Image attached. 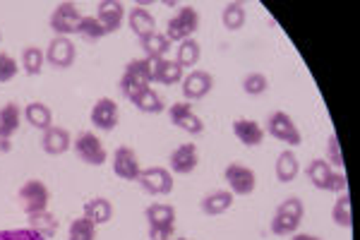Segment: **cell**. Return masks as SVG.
I'll return each mask as SVG.
<instances>
[{
  "instance_id": "cell-1",
  "label": "cell",
  "mask_w": 360,
  "mask_h": 240,
  "mask_svg": "<svg viewBox=\"0 0 360 240\" xmlns=\"http://www.w3.org/2000/svg\"><path fill=\"white\" fill-rule=\"evenodd\" d=\"M118 87H120V94H123L127 101H132L139 91L149 89V87H152V70H149L147 58H137V61L127 63Z\"/></svg>"
},
{
  "instance_id": "cell-2",
  "label": "cell",
  "mask_w": 360,
  "mask_h": 240,
  "mask_svg": "<svg viewBox=\"0 0 360 240\" xmlns=\"http://www.w3.org/2000/svg\"><path fill=\"white\" fill-rule=\"evenodd\" d=\"M197 29H200V13H197L193 5H183V8L168 20L166 39L171 41V44H180V41H185V39H193Z\"/></svg>"
},
{
  "instance_id": "cell-3",
  "label": "cell",
  "mask_w": 360,
  "mask_h": 240,
  "mask_svg": "<svg viewBox=\"0 0 360 240\" xmlns=\"http://www.w3.org/2000/svg\"><path fill=\"white\" fill-rule=\"evenodd\" d=\"M17 202H20L22 212L27 216H32V214H39L49 209L51 192L44 180H27V183L20 187V192H17Z\"/></svg>"
},
{
  "instance_id": "cell-4",
  "label": "cell",
  "mask_w": 360,
  "mask_h": 240,
  "mask_svg": "<svg viewBox=\"0 0 360 240\" xmlns=\"http://www.w3.org/2000/svg\"><path fill=\"white\" fill-rule=\"evenodd\" d=\"M266 132H269V137L288 144V147H298L303 142V134H300L295 120L283 110H274V113L266 115Z\"/></svg>"
},
{
  "instance_id": "cell-5",
  "label": "cell",
  "mask_w": 360,
  "mask_h": 240,
  "mask_svg": "<svg viewBox=\"0 0 360 240\" xmlns=\"http://www.w3.org/2000/svg\"><path fill=\"white\" fill-rule=\"evenodd\" d=\"M72 149H75V154H77V159L84 161L86 166L98 168V166H103L108 159V151H106V147H103V142L89 130L77 134V139L72 142Z\"/></svg>"
},
{
  "instance_id": "cell-6",
  "label": "cell",
  "mask_w": 360,
  "mask_h": 240,
  "mask_svg": "<svg viewBox=\"0 0 360 240\" xmlns=\"http://www.w3.org/2000/svg\"><path fill=\"white\" fill-rule=\"evenodd\" d=\"M224 180L233 197H248L257 187V175H255L252 168L243 166V163H229L224 168Z\"/></svg>"
},
{
  "instance_id": "cell-7",
  "label": "cell",
  "mask_w": 360,
  "mask_h": 240,
  "mask_svg": "<svg viewBox=\"0 0 360 240\" xmlns=\"http://www.w3.org/2000/svg\"><path fill=\"white\" fill-rule=\"evenodd\" d=\"M82 20V13L75 3H58L49 17V27L56 37H72L77 32V25Z\"/></svg>"
},
{
  "instance_id": "cell-8",
  "label": "cell",
  "mask_w": 360,
  "mask_h": 240,
  "mask_svg": "<svg viewBox=\"0 0 360 240\" xmlns=\"http://www.w3.org/2000/svg\"><path fill=\"white\" fill-rule=\"evenodd\" d=\"M139 187H142L147 195L152 197H164L173 192V173L164 166H152V168H142L137 178Z\"/></svg>"
},
{
  "instance_id": "cell-9",
  "label": "cell",
  "mask_w": 360,
  "mask_h": 240,
  "mask_svg": "<svg viewBox=\"0 0 360 240\" xmlns=\"http://www.w3.org/2000/svg\"><path fill=\"white\" fill-rule=\"evenodd\" d=\"M44 53H46V63L56 70H68L77 61V49H75L72 39L68 37H53L51 44L46 46Z\"/></svg>"
},
{
  "instance_id": "cell-10",
  "label": "cell",
  "mask_w": 360,
  "mask_h": 240,
  "mask_svg": "<svg viewBox=\"0 0 360 240\" xmlns=\"http://www.w3.org/2000/svg\"><path fill=\"white\" fill-rule=\"evenodd\" d=\"M168 118H171V122L178 127V130H183L188 134L205 132V120L195 113L188 101H176L173 106H168Z\"/></svg>"
},
{
  "instance_id": "cell-11",
  "label": "cell",
  "mask_w": 360,
  "mask_h": 240,
  "mask_svg": "<svg viewBox=\"0 0 360 240\" xmlns=\"http://www.w3.org/2000/svg\"><path fill=\"white\" fill-rule=\"evenodd\" d=\"M111 168L120 180H127V183H137L139 173H142L139 156L135 154V149H130V147H118L113 151Z\"/></svg>"
},
{
  "instance_id": "cell-12",
  "label": "cell",
  "mask_w": 360,
  "mask_h": 240,
  "mask_svg": "<svg viewBox=\"0 0 360 240\" xmlns=\"http://www.w3.org/2000/svg\"><path fill=\"white\" fill-rule=\"evenodd\" d=\"M89 120H91V125H94L96 130L111 132L113 127L118 125V120H120L118 103H115L113 99H108V96L96 99V103L89 110Z\"/></svg>"
},
{
  "instance_id": "cell-13",
  "label": "cell",
  "mask_w": 360,
  "mask_h": 240,
  "mask_svg": "<svg viewBox=\"0 0 360 240\" xmlns=\"http://www.w3.org/2000/svg\"><path fill=\"white\" fill-rule=\"evenodd\" d=\"M180 89H183V96L188 103L200 101V99H205L214 89V77L205 72V70H190V72H185L183 82H180Z\"/></svg>"
},
{
  "instance_id": "cell-14",
  "label": "cell",
  "mask_w": 360,
  "mask_h": 240,
  "mask_svg": "<svg viewBox=\"0 0 360 240\" xmlns=\"http://www.w3.org/2000/svg\"><path fill=\"white\" fill-rule=\"evenodd\" d=\"M149 70H152V84H180L185 77V70L178 65L176 61H168V58H147Z\"/></svg>"
},
{
  "instance_id": "cell-15",
  "label": "cell",
  "mask_w": 360,
  "mask_h": 240,
  "mask_svg": "<svg viewBox=\"0 0 360 240\" xmlns=\"http://www.w3.org/2000/svg\"><path fill=\"white\" fill-rule=\"evenodd\" d=\"M125 5L118 0H101L96 5V20L101 22V27L106 29V34H115L125 22Z\"/></svg>"
},
{
  "instance_id": "cell-16",
  "label": "cell",
  "mask_w": 360,
  "mask_h": 240,
  "mask_svg": "<svg viewBox=\"0 0 360 240\" xmlns=\"http://www.w3.org/2000/svg\"><path fill=\"white\" fill-rule=\"evenodd\" d=\"M171 171L178 175H188L193 173L200 163V151H197V144L188 142V144H180L178 149L171 151Z\"/></svg>"
},
{
  "instance_id": "cell-17",
  "label": "cell",
  "mask_w": 360,
  "mask_h": 240,
  "mask_svg": "<svg viewBox=\"0 0 360 240\" xmlns=\"http://www.w3.org/2000/svg\"><path fill=\"white\" fill-rule=\"evenodd\" d=\"M41 149L49 156H63L68 149H72V137L65 127L51 125L41 137Z\"/></svg>"
},
{
  "instance_id": "cell-18",
  "label": "cell",
  "mask_w": 360,
  "mask_h": 240,
  "mask_svg": "<svg viewBox=\"0 0 360 240\" xmlns=\"http://www.w3.org/2000/svg\"><path fill=\"white\" fill-rule=\"evenodd\" d=\"M233 134L245 147H259L264 142V127L252 118H236L233 120Z\"/></svg>"
},
{
  "instance_id": "cell-19",
  "label": "cell",
  "mask_w": 360,
  "mask_h": 240,
  "mask_svg": "<svg viewBox=\"0 0 360 240\" xmlns=\"http://www.w3.org/2000/svg\"><path fill=\"white\" fill-rule=\"evenodd\" d=\"M127 27H130V32L135 34L137 39H144L156 32V20L144 5H135V8L127 13Z\"/></svg>"
},
{
  "instance_id": "cell-20",
  "label": "cell",
  "mask_w": 360,
  "mask_h": 240,
  "mask_svg": "<svg viewBox=\"0 0 360 240\" xmlns=\"http://www.w3.org/2000/svg\"><path fill=\"white\" fill-rule=\"evenodd\" d=\"M144 219H147V228H176V209L164 202L149 204L144 209Z\"/></svg>"
},
{
  "instance_id": "cell-21",
  "label": "cell",
  "mask_w": 360,
  "mask_h": 240,
  "mask_svg": "<svg viewBox=\"0 0 360 240\" xmlns=\"http://www.w3.org/2000/svg\"><path fill=\"white\" fill-rule=\"evenodd\" d=\"M22 118H25L32 127H37V130H41V132H46L51 125H53V113H51V108L46 106V103H41V101L27 103L25 110H22Z\"/></svg>"
},
{
  "instance_id": "cell-22",
  "label": "cell",
  "mask_w": 360,
  "mask_h": 240,
  "mask_svg": "<svg viewBox=\"0 0 360 240\" xmlns=\"http://www.w3.org/2000/svg\"><path fill=\"white\" fill-rule=\"evenodd\" d=\"M84 219H89L94 226H103L113 219V204L106 197H91L84 202Z\"/></svg>"
},
{
  "instance_id": "cell-23",
  "label": "cell",
  "mask_w": 360,
  "mask_h": 240,
  "mask_svg": "<svg viewBox=\"0 0 360 240\" xmlns=\"http://www.w3.org/2000/svg\"><path fill=\"white\" fill-rule=\"evenodd\" d=\"M200 207L207 216H219V214L229 212V209L233 207V195H231L229 190H214V192H209V195L202 197Z\"/></svg>"
},
{
  "instance_id": "cell-24",
  "label": "cell",
  "mask_w": 360,
  "mask_h": 240,
  "mask_svg": "<svg viewBox=\"0 0 360 240\" xmlns=\"http://www.w3.org/2000/svg\"><path fill=\"white\" fill-rule=\"evenodd\" d=\"M20 122H22V108L15 101H8L0 108V137L13 139L15 132L20 130Z\"/></svg>"
},
{
  "instance_id": "cell-25",
  "label": "cell",
  "mask_w": 360,
  "mask_h": 240,
  "mask_svg": "<svg viewBox=\"0 0 360 240\" xmlns=\"http://www.w3.org/2000/svg\"><path fill=\"white\" fill-rule=\"evenodd\" d=\"M300 173V163L298 156L291 149H283L276 159V180L278 183H293Z\"/></svg>"
},
{
  "instance_id": "cell-26",
  "label": "cell",
  "mask_w": 360,
  "mask_h": 240,
  "mask_svg": "<svg viewBox=\"0 0 360 240\" xmlns=\"http://www.w3.org/2000/svg\"><path fill=\"white\" fill-rule=\"evenodd\" d=\"M139 49L144 51V58H166V53L171 51V41L166 39V34L154 32L139 39Z\"/></svg>"
},
{
  "instance_id": "cell-27",
  "label": "cell",
  "mask_w": 360,
  "mask_h": 240,
  "mask_svg": "<svg viewBox=\"0 0 360 240\" xmlns=\"http://www.w3.org/2000/svg\"><path fill=\"white\" fill-rule=\"evenodd\" d=\"M27 219H29V228H32V231H37L39 236L49 238V240L53 238L58 233V228H60V221H58L56 216L49 212V209H46V212L27 216Z\"/></svg>"
},
{
  "instance_id": "cell-28",
  "label": "cell",
  "mask_w": 360,
  "mask_h": 240,
  "mask_svg": "<svg viewBox=\"0 0 360 240\" xmlns=\"http://www.w3.org/2000/svg\"><path fill=\"white\" fill-rule=\"evenodd\" d=\"M132 103H135L137 110H142V113H149V115H156V113H164L166 110V103L164 99H161V94H156L152 87L144 91H139L135 99H132Z\"/></svg>"
},
{
  "instance_id": "cell-29",
  "label": "cell",
  "mask_w": 360,
  "mask_h": 240,
  "mask_svg": "<svg viewBox=\"0 0 360 240\" xmlns=\"http://www.w3.org/2000/svg\"><path fill=\"white\" fill-rule=\"evenodd\" d=\"M20 65L25 70V75L37 77V75H41V70L46 65V53L41 49H37V46H27L20 56Z\"/></svg>"
},
{
  "instance_id": "cell-30",
  "label": "cell",
  "mask_w": 360,
  "mask_h": 240,
  "mask_svg": "<svg viewBox=\"0 0 360 240\" xmlns=\"http://www.w3.org/2000/svg\"><path fill=\"white\" fill-rule=\"evenodd\" d=\"M200 58H202V46L197 44L195 39H185V41H180L178 44V51H176V63L183 70H188V68H195L197 63H200Z\"/></svg>"
},
{
  "instance_id": "cell-31",
  "label": "cell",
  "mask_w": 360,
  "mask_h": 240,
  "mask_svg": "<svg viewBox=\"0 0 360 240\" xmlns=\"http://www.w3.org/2000/svg\"><path fill=\"white\" fill-rule=\"evenodd\" d=\"M248 20V13H245V5L238 3H226L224 10H221V22H224V29H229V32H238V29H243Z\"/></svg>"
},
{
  "instance_id": "cell-32",
  "label": "cell",
  "mask_w": 360,
  "mask_h": 240,
  "mask_svg": "<svg viewBox=\"0 0 360 240\" xmlns=\"http://www.w3.org/2000/svg\"><path fill=\"white\" fill-rule=\"evenodd\" d=\"M75 34H77L79 39H84L86 44H96V41H101L103 37H108L106 29L101 27V22H98L94 15H82V20H79L77 32Z\"/></svg>"
},
{
  "instance_id": "cell-33",
  "label": "cell",
  "mask_w": 360,
  "mask_h": 240,
  "mask_svg": "<svg viewBox=\"0 0 360 240\" xmlns=\"http://www.w3.org/2000/svg\"><path fill=\"white\" fill-rule=\"evenodd\" d=\"M332 219L336 226L341 228H351L353 226V214H351V195L346 192H341L339 197H336L334 207H332Z\"/></svg>"
},
{
  "instance_id": "cell-34",
  "label": "cell",
  "mask_w": 360,
  "mask_h": 240,
  "mask_svg": "<svg viewBox=\"0 0 360 240\" xmlns=\"http://www.w3.org/2000/svg\"><path fill=\"white\" fill-rule=\"evenodd\" d=\"M298 226H300L298 219H293V216H286V214L276 212L274 219H271V224H269V231L274 233V236L286 238V236H293V233H298Z\"/></svg>"
},
{
  "instance_id": "cell-35",
  "label": "cell",
  "mask_w": 360,
  "mask_h": 240,
  "mask_svg": "<svg viewBox=\"0 0 360 240\" xmlns=\"http://www.w3.org/2000/svg\"><path fill=\"white\" fill-rule=\"evenodd\" d=\"M68 240H96V226L91 224L89 219L79 216L70 224V231H68Z\"/></svg>"
},
{
  "instance_id": "cell-36",
  "label": "cell",
  "mask_w": 360,
  "mask_h": 240,
  "mask_svg": "<svg viewBox=\"0 0 360 240\" xmlns=\"http://www.w3.org/2000/svg\"><path fill=\"white\" fill-rule=\"evenodd\" d=\"M332 171L334 168L324 159H315V161H310V166H307V178H310V183L315 185L317 190H324V183H327V178Z\"/></svg>"
},
{
  "instance_id": "cell-37",
  "label": "cell",
  "mask_w": 360,
  "mask_h": 240,
  "mask_svg": "<svg viewBox=\"0 0 360 240\" xmlns=\"http://www.w3.org/2000/svg\"><path fill=\"white\" fill-rule=\"evenodd\" d=\"M269 89V80L262 72H250L243 77V91L248 96H262V94Z\"/></svg>"
},
{
  "instance_id": "cell-38",
  "label": "cell",
  "mask_w": 360,
  "mask_h": 240,
  "mask_svg": "<svg viewBox=\"0 0 360 240\" xmlns=\"http://www.w3.org/2000/svg\"><path fill=\"white\" fill-rule=\"evenodd\" d=\"M324 161H327L334 171H341V168H344V156H341V144H339L336 132H332L327 137V159H324Z\"/></svg>"
},
{
  "instance_id": "cell-39",
  "label": "cell",
  "mask_w": 360,
  "mask_h": 240,
  "mask_svg": "<svg viewBox=\"0 0 360 240\" xmlns=\"http://www.w3.org/2000/svg\"><path fill=\"white\" fill-rule=\"evenodd\" d=\"M17 72H20V63H17L10 53L0 51V84H5V82L15 80Z\"/></svg>"
},
{
  "instance_id": "cell-40",
  "label": "cell",
  "mask_w": 360,
  "mask_h": 240,
  "mask_svg": "<svg viewBox=\"0 0 360 240\" xmlns=\"http://www.w3.org/2000/svg\"><path fill=\"white\" fill-rule=\"evenodd\" d=\"M276 212H281V214H286V216H293V219L303 221L305 204H303V200H300V197H286V200H283L276 207Z\"/></svg>"
},
{
  "instance_id": "cell-41",
  "label": "cell",
  "mask_w": 360,
  "mask_h": 240,
  "mask_svg": "<svg viewBox=\"0 0 360 240\" xmlns=\"http://www.w3.org/2000/svg\"><path fill=\"white\" fill-rule=\"evenodd\" d=\"M0 240H49L44 236H39L37 231H32V228H3L0 231Z\"/></svg>"
},
{
  "instance_id": "cell-42",
  "label": "cell",
  "mask_w": 360,
  "mask_h": 240,
  "mask_svg": "<svg viewBox=\"0 0 360 240\" xmlns=\"http://www.w3.org/2000/svg\"><path fill=\"white\" fill-rule=\"evenodd\" d=\"M324 190H327V192H336V195L346 192L348 190L346 175L341 173V171H332V173H329V178H327V183H324Z\"/></svg>"
},
{
  "instance_id": "cell-43",
  "label": "cell",
  "mask_w": 360,
  "mask_h": 240,
  "mask_svg": "<svg viewBox=\"0 0 360 240\" xmlns=\"http://www.w3.org/2000/svg\"><path fill=\"white\" fill-rule=\"evenodd\" d=\"M10 151H13V142H10V139H3V137H0V156H3V154H10Z\"/></svg>"
},
{
  "instance_id": "cell-44",
  "label": "cell",
  "mask_w": 360,
  "mask_h": 240,
  "mask_svg": "<svg viewBox=\"0 0 360 240\" xmlns=\"http://www.w3.org/2000/svg\"><path fill=\"white\" fill-rule=\"evenodd\" d=\"M291 240H322V238L312 236V233H293Z\"/></svg>"
},
{
  "instance_id": "cell-45",
  "label": "cell",
  "mask_w": 360,
  "mask_h": 240,
  "mask_svg": "<svg viewBox=\"0 0 360 240\" xmlns=\"http://www.w3.org/2000/svg\"><path fill=\"white\" fill-rule=\"evenodd\" d=\"M171 240H188V238H171Z\"/></svg>"
},
{
  "instance_id": "cell-46",
  "label": "cell",
  "mask_w": 360,
  "mask_h": 240,
  "mask_svg": "<svg viewBox=\"0 0 360 240\" xmlns=\"http://www.w3.org/2000/svg\"><path fill=\"white\" fill-rule=\"evenodd\" d=\"M0 41H3V34H0Z\"/></svg>"
}]
</instances>
